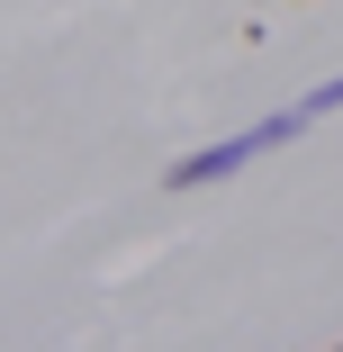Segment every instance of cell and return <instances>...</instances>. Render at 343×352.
<instances>
[{"instance_id": "cell-1", "label": "cell", "mask_w": 343, "mask_h": 352, "mask_svg": "<svg viewBox=\"0 0 343 352\" xmlns=\"http://www.w3.org/2000/svg\"><path fill=\"white\" fill-rule=\"evenodd\" d=\"M262 154V135L244 126V135H226V145H208V154H181L172 172H163V190H208V181H226V172H244Z\"/></svg>"}, {"instance_id": "cell-2", "label": "cell", "mask_w": 343, "mask_h": 352, "mask_svg": "<svg viewBox=\"0 0 343 352\" xmlns=\"http://www.w3.org/2000/svg\"><path fill=\"white\" fill-rule=\"evenodd\" d=\"M325 109H343V73H334V82H316V91H307V100L289 109V118H298V135H307V126H316Z\"/></svg>"}, {"instance_id": "cell-3", "label": "cell", "mask_w": 343, "mask_h": 352, "mask_svg": "<svg viewBox=\"0 0 343 352\" xmlns=\"http://www.w3.org/2000/svg\"><path fill=\"white\" fill-rule=\"evenodd\" d=\"M325 352H343V343H325Z\"/></svg>"}]
</instances>
